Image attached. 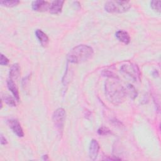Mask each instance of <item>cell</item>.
<instances>
[{"mask_svg":"<svg viewBox=\"0 0 161 161\" xmlns=\"http://www.w3.org/2000/svg\"><path fill=\"white\" fill-rule=\"evenodd\" d=\"M105 94L108 100L114 104L122 103L126 96L125 88L121 84L109 80L105 82Z\"/></svg>","mask_w":161,"mask_h":161,"instance_id":"6da1fadb","label":"cell"},{"mask_svg":"<svg viewBox=\"0 0 161 161\" xmlns=\"http://www.w3.org/2000/svg\"><path fill=\"white\" fill-rule=\"evenodd\" d=\"M93 49L86 45H79L71 49L67 54V60L73 64H80L88 60L93 55Z\"/></svg>","mask_w":161,"mask_h":161,"instance_id":"7a4b0ae2","label":"cell"},{"mask_svg":"<svg viewBox=\"0 0 161 161\" xmlns=\"http://www.w3.org/2000/svg\"><path fill=\"white\" fill-rule=\"evenodd\" d=\"M131 3L126 1H109L104 4V9L110 13H125L131 8Z\"/></svg>","mask_w":161,"mask_h":161,"instance_id":"3957f363","label":"cell"},{"mask_svg":"<svg viewBox=\"0 0 161 161\" xmlns=\"http://www.w3.org/2000/svg\"><path fill=\"white\" fill-rule=\"evenodd\" d=\"M65 119V111L64 108L57 109L52 115V121L57 130L62 133L64 129Z\"/></svg>","mask_w":161,"mask_h":161,"instance_id":"277c9868","label":"cell"},{"mask_svg":"<svg viewBox=\"0 0 161 161\" xmlns=\"http://www.w3.org/2000/svg\"><path fill=\"white\" fill-rule=\"evenodd\" d=\"M121 71L130 76L131 79H133L135 81H140V72L138 66L135 64H129V65H123L120 69Z\"/></svg>","mask_w":161,"mask_h":161,"instance_id":"5b68a950","label":"cell"},{"mask_svg":"<svg viewBox=\"0 0 161 161\" xmlns=\"http://www.w3.org/2000/svg\"><path fill=\"white\" fill-rule=\"evenodd\" d=\"M7 123L11 130L19 137H23L24 136L23 130L21 126L20 123L17 119H11L8 120Z\"/></svg>","mask_w":161,"mask_h":161,"instance_id":"8992f818","label":"cell"},{"mask_svg":"<svg viewBox=\"0 0 161 161\" xmlns=\"http://www.w3.org/2000/svg\"><path fill=\"white\" fill-rule=\"evenodd\" d=\"M50 4L45 1L38 0L32 2L31 8L35 11H46L49 9Z\"/></svg>","mask_w":161,"mask_h":161,"instance_id":"52a82bcc","label":"cell"},{"mask_svg":"<svg viewBox=\"0 0 161 161\" xmlns=\"http://www.w3.org/2000/svg\"><path fill=\"white\" fill-rule=\"evenodd\" d=\"M99 145L98 142L96 140H92L89 146V155L90 158L92 160H95L98 155L99 150Z\"/></svg>","mask_w":161,"mask_h":161,"instance_id":"ba28073f","label":"cell"},{"mask_svg":"<svg viewBox=\"0 0 161 161\" xmlns=\"http://www.w3.org/2000/svg\"><path fill=\"white\" fill-rule=\"evenodd\" d=\"M64 3V1H53L51 4L49 8V11L52 14H58L61 12L63 4Z\"/></svg>","mask_w":161,"mask_h":161,"instance_id":"9c48e42d","label":"cell"},{"mask_svg":"<svg viewBox=\"0 0 161 161\" xmlns=\"http://www.w3.org/2000/svg\"><path fill=\"white\" fill-rule=\"evenodd\" d=\"M35 35H36L37 39L39 41V42L43 47H45L48 45V42H49L48 37L42 30H38V29L36 30L35 31Z\"/></svg>","mask_w":161,"mask_h":161,"instance_id":"30bf717a","label":"cell"},{"mask_svg":"<svg viewBox=\"0 0 161 161\" xmlns=\"http://www.w3.org/2000/svg\"><path fill=\"white\" fill-rule=\"evenodd\" d=\"M20 67L18 64H14L11 65L9 69V79L12 80H16L20 75Z\"/></svg>","mask_w":161,"mask_h":161,"instance_id":"8fae6325","label":"cell"},{"mask_svg":"<svg viewBox=\"0 0 161 161\" xmlns=\"http://www.w3.org/2000/svg\"><path fill=\"white\" fill-rule=\"evenodd\" d=\"M7 86L8 89L11 91L12 94H13L15 99H16L18 101H19V92L18 87L15 84L13 80L9 79L7 81Z\"/></svg>","mask_w":161,"mask_h":161,"instance_id":"7c38bea8","label":"cell"},{"mask_svg":"<svg viewBox=\"0 0 161 161\" xmlns=\"http://www.w3.org/2000/svg\"><path fill=\"white\" fill-rule=\"evenodd\" d=\"M116 37L121 42L124 43L125 44H128L130 42V36L129 34L123 30H119L118 31L116 34Z\"/></svg>","mask_w":161,"mask_h":161,"instance_id":"4fadbf2b","label":"cell"},{"mask_svg":"<svg viewBox=\"0 0 161 161\" xmlns=\"http://www.w3.org/2000/svg\"><path fill=\"white\" fill-rule=\"evenodd\" d=\"M126 94H128L132 99H135L137 96V92L135 88L131 84H129L125 89Z\"/></svg>","mask_w":161,"mask_h":161,"instance_id":"5bb4252c","label":"cell"},{"mask_svg":"<svg viewBox=\"0 0 161 161\" xmlns=\"http://www.w3.org/2000/svg\"><path fill=\"white\" fill-rule=\"evenodd\" d=\"M19 3H20V1H18V0H13V1L8 0V1H1L0 2V4L4 6L11 8V7L17 6Z\"/></svg>","mask_w":161,"mask_h":161,"instance_id":"9a60e30c","label":"cell"},{"mask_svg":"<svg viewBox=\"0 0 161 161\" xmlns=\"http://www.w3.org/2000/svg\"><path fill=\"white\" fill-rule=\"evenodd\" d=\"M160 1H152L150 2V6L154 11L158 13H160Z\"/></svg>","mask_w":161,"mask_h":161,"instance_id":"2e32d148","label":"cell"},{"mask_svg":"<svg viewBox=\"0 0 161 161\" xmlns=\"http://www.w3.org/2000/svg\"><path fill=\"white\" fill-rule=\"evenodd\" d=\"M4 102L8 105H9L10 106H16L15 99L14 98H13L11 96H9V95L5 96L4 97Z\"/></svg>","mask_w":161,"mask_h":161,"instance_id":"e0dca14e","label":"cell"},{"mask_svg":"<svg viewBox=\"0 0 161 161\" xmlns=\"http://www.w3.org/2000/svg\"><path fill=\"white\" fill-rule=\"evenodd\" d=\"M97 133L99 135H109V134H111V131L109 129H108V128L106 127H104V126H102V127H100L98 130H97Z\"/></svg>","mask_w":161,"mask_h":161,"instance_id":"ac0fdd59","label":"cell"},{"mask_svg":"<svg viewBox=\"0 0 161 161\" xmlns=\"http://www.w3.org/2000/svg\"><path fill=\"white\" fill-rule=\"evenodd\" d=\"M103 75L104 76H106V77H109L110 78H112V79H117L118 78V76L117 75L114 74L113 72H111L110 70H104L102 72Z\"/></svg>","mask_w":161,"mask_h":161,"instance_id":"d6986e66","label":"cell"},{"mask_svg":"<svg viewBox=\"0 0 161 161\" xmlns=\"http://www.w3.org/2000/svg\"><path fill=\"white\" fill-rule=\"evenodd\" d=\"M9 63L8 58L5 57L3 54H1V60H0V64L1 65H6Z\"/></svg>","mask_w":161,"mask_h":161,"instance_id":"ffe728a7","label":"cell"},{"mask_svg":"<svg viewBox=\"0 0 161 161\" xmlns=\"http://www.w3.org/2000/svg\"><path fill=\"white\" fill-rule=\"evenodd\" d=\"M0 142L1 145H6L8 143V141L6 138L3 136V134H1V136H0Z\"/></svg>","mask_w":161,"mask_h":161,"instance_id":"44dd1931","label":"cell"},{"mask_svg":"<svg viewBox=\"0 0 161 161\" xmlns=\"http://www.w3.org/2000/svg\"><path fill=\"white\" fill-rule=\"evenodd\" d=\"M48 158V157L47 155H45L43 156V160H47Z\"/></svg>","mask_w":161,"mask_h":161,"instance_id":"7402d4cb","label":"cell"}]
</instances>
